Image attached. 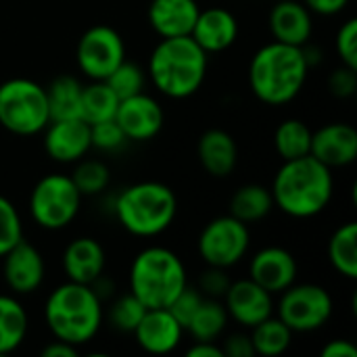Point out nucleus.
I'll use <instances>...</instances> for the list:
<instances>
[{"label": "nucleus", "mask_w": 357, "mask_h": 357, "mask_svg": "<svg viewBox=\"0 0 357 357\" xmlns=\"http://www.w3.org/2000/svg\"><path fill=\"white\" fill-rule=\"evenodd\" d=\"M224 357H253V345H251V337L247 335H232L226 339V343L222 345Z\"/></svg>", "instance_id": "a19ab883"}, {"label": "nucleus", "mask_w": 357, "mask_h": 357, "mask_svg": "<svg viewBox=\"0 0 357 357\" xmlns=\"http://www.w3.org/2000/svg\"><path fill=\"white\" fill-rule=\"evenodd\" d=\"M144 312H146V307L130 293L126 297H119L111 305V310H109V322L119 333H134V328L142 320Z\"/></svg>", "instance_id": "72a5a7b5"}, {"label": "nucleus", "mask_w": 357, "mask_h": 357, "mask_svg": "<svg viewBox=\"0 0 357 357\" xmlns=\"http://www.w3.org/2000/svg\"><path fill=\"white\" fill-rule=\"evenodd\" d=\"M176 213V192L161 182L132 184L115 201V215L119 224L140 238L163 234L174 224Z\"/></svg>", "instance_id": "423d86ee"}, {"label": "nucleus", "mask_w": 357, "mask_h": 357, "mask_svg": "<svg viewBox=\"0 0 357 357\" xmlns=\"http://www.w3.org/2000/svg\"><path fill=\"white\" fill-rule=\"evenodd\" d=\"M251 345L255 356L278 357L282 356L293 343V331L276 316L266 318L264 322L251 328Z\"/></svg>", "instance_id": "c756f323"}, {"label": "nucleus", "mask_w": 357, "mask_h": 357, "mask_svg": "<svg viewBox=\"0 0 357 357\" xmlns=\"http://www.w3.org/2000/svg\"><path fill=\"white\" fill-rule=\"evenodd\" d=\"M312 13H318V15H339L341 10L347 8L349 0H301Z\"/></svg>", "instance_id": "79ce46f5"}, {"label": "nucleus", "mask_w": 357, "mask_h": 357, "mask_svg": "<svg viewBox=\"0 0 357 357\" xmlns=\"http://www.w3.org/2000/svg\"><path fill=\"white\" fill-rule=\"evenodd\" d=\"M50 123L46 88L27 77L0 84V126L15 136H33Z\"/></svg>", "instance_id": "0eeeda50"}, {"label": "nucleus", "mask_w": 357, "mask_h": 357, "mask_svg": "<svg viewBox=\"0 0 357 357\" xmlns=\"http://www.w3.org/2000/svg\"><path fill=\"white\" fill-rule=\"evenodd\" d=\"M312 157L333 167H347L357 159V130L349 123H328L312 134Z\"/></svg>", "instance_id": "a211bd4d"}, {"label": "nucleus", "mask_w": 357, "mask_h": 357, "mask_svg": "<svg viewBox=\"0 0 357 357\" xmlns=\"http://www.w3.org/2000/svg\"><path fill=\"white\" fill-rule=\"evenodd\" d=\"M270 31L276 42L301 48L314 31L312 10L299 0H276L270 10Z\"/></svg>", "instance_id": "aec40b11"}, {"label": "nucleus", "mask_w": 357, "mask_h": 357, "mask_svg": "<svg viewBox=\"0 0 357 357\" xmlns=\"http://www.w3.org/2000/svg\"><path fill=\"white\" fill-rule=\"evenodd\" d=\"M90 140L94 149L100 151H117L126 144V134L121 132V128L117 126L115 119H107L100 123H92L90 126Z\"/></svg>", "instance_id": "c9c22d12"}, {"label": "nucleus", "mask_w": 357, "mask_h": 357, "mask_svg": "<svg viewBox=\"0 0 357 357\" xmlns=\"http://www.w3.org/2000/svg\"><path fill=\"white\" fill-rule=\"evenodd\" d=\"M23 238V224L17 207L0 195V257Z\"/></svg>", "instance_id": "f704fd0d"}, {"label": "nucleus", "mask_w": 357, "mask_h": 357, "mask_svg": "<svg viewBox=\"0 0 357 357\" xmlns=\"http://www.w3.org/2000/svg\"><path fill=\"white\" fill-rule=\"evenodd\" d=\"M228 312L224 307V303L220 299H211L205 297L199 305V310L195 312V316L190 318L186 331L192 335L195 341H218L226 326H228Z\"/></svg>", "instance_id": "bb28decb"}, {"label": "nucleus", "mask_w": 357, "mask_h": 357, "mask_svg": "<svg viewBox=\"0 0 357 357\" xmlns=\"http://www.w3.org/2000/svg\"><path fill=\"white\" fill-rule=\"evenodd\" d=\"M2 276L6 287L15 295H31L44 282V257L42 253L21 238L2 255Z\"/></svg>", "instance_id": "f8f14e48"}, {"label": "nucleus", "mask_w": 357, "mask_h": 357, "mask_svg": "<svg viewBox=\"0 0 357 357\" xmlns=\"http://www.w3.org/2000/svg\"><path fill=\"white\" fill-rule=\"evenodd\" d=\"M77 67L90 79H107L111 71L126 61V44L117 29L94 25L77 42Z\"/></svg>", "instance_id": "9b49d317"}, {"label": "nucleus", "mask_w": 357, "mask_h": 357, "mask_svg": "<svg viewBox=\"0 0 357 357\" xmlns=\"http://www.w3.org/2000/svg\"><path fill=\"white\" fill-rule=\"evenodd\" d=\"M203 299H205V297H203V293H201L199 289H192V287L186 284V287L180 291V295L172 301V305H169L167 310L174 314V318H176V320L182 324V328L186 331L190 318L195 316V312L199 310V305H201Z\"/></svg>", "instance_id": "e433bc0d"}, {"label": "nucleus", "mask_w": 357, "mask_h": 357, "mask_svg": "<svg viewBox=\"0 0 357 357\" xmlns=\"http://www.w3.org/2000/svg\"><path fill=\"white\" fill-rule=\"evenodd\" d=\"M79 98H82V84L71 75H59L46 88L48 113L50 121L54 119H71L79 117Z\"/></svg>", "instance_id": "c85d7f7f"}, {"label": "nucleus", "mask_w": 357, "mask_h": 357, "mask_svg": "<svg viewBox=\"0 0 357 357\" xmlns=\"http://www.w3.org/2000/svg\"><path fill=\"white\" fill-rule=\"evenodd\" d=\"M107 266V253L102 245L92 236H79L71 241L63 253V270L67 280L92 287L102 278Z\"/></svg>", "instance_id": "6ab92c4d"}, {"label": "nucleus", "mask_w": 357, "mask_h": 357, "mask_svg": "<svg viewBox=\"0 0 357 357\" xmlns=\"http://www.w3.org/2000/svg\"><path fill=\"white\" fill-rule=\"evenodd\" d=\"M249 278L272 295L282 293L297 280V261L293 253L282 247H266L253 255Z\"/></svg>", "instance_id": "f3484780"}, {"label": "nucleus", "mask_w": 357, "mask_h": 357, "mask_svg": "<svg viewBox=\"0 0 357 357\" xmlns=\"http://www.w3.org/2000/svg\"><path fill=\"white\" fill-rule=\"evenodd\" d=\"M199 10L197 0H151L149 23L161 38L190 36Z\"/></svg>", "instance_id": "4be33fe9"}, {"label": "nucleus", "mask_w": 357, "mask_h": 357, "mask_svg": "<svg viewBox=\"0 0 357 357\" xmlns=\"http://www.w3.org/2000/svg\"><path fill=\"white\" fill-rule=\"evenodd\" d=\"M44 357H75L77 356V347L75 345H69L65 341H50L42 351H40Z\"/></svg>", "instance_id": "a18cd8bd"}, {"label": "nucleus", "mask_w": 357, "mask_h": 357, "mask_svg": "<svg viewBox=\"0 0 357 357\" xmlns=\"http://www.w3.org/2000/svg\"><path fill=\"white\" fill-rule=\"evenodd\" d=\"M333 297L320 284H291L278 301V318L293 333H314L333 316Z\"/></svg>", "instance_id": "9d476101"}, {"label": "nucleus", "mask_w": 357, "mask_h": 357, "mask_svg": "<svg viewBox=\"0 0 357 357\" xmlns=\"http://www.w3.org/2000/svg\"><path fill=\"white\" fill-rule=\"evenodd\" d=\"M29 318L19 299L0 295V356L13 354L27 337Z\"/></svg>", "instance_id": "b1692460"}, {"label": "nucleus", "mask_w": 357, "mask_h": 357, "mask_svg": "<svg viewBox=\"0 0 357 357\" xmlns=\"http://www.w3.org/2000/svg\"><path fill=\"white\" fill-rule=\"evenodd\" d=\"M44 130V151L56 163H75L92 149L90 126L79 117L54 119Z\"/></svg>", "instance_id": "4468645a"}, {"label": "nucleus", "mask_w": 357, "mask_h": 357, "mask_svg": "<svg viewBox=\"0 0 357 357\" xmlns=\"http://www.w3.org/2000/svg\"><path fill=\"white\" fill-rule=\"evenodd\" d=\"M190 38L207 54L228 50L238 38V21L230 10L220 8V6L199 10V17L195 21Z\"/></svg>", "instance_id": "412c9836"}, {"label": "nucleus", "mask_w": 357, "mask_h": 357, "mask_svg": "<svg viewBox=\"0 0 357 357\" xmlns=\"http://www.w3.org/2000/svg\"><path fill=\"white\" fill-rule=\"evenodd\" d=\"M312 130L301 119H284L274 132V146L282 161L299 159L312 151Z\"/></svg>", "instance_id": "7c9ffc66"}, {"label": "nucleus", "mask_w": 357, "mask_h": 357, "mask_svg": "<svg viewBox=\"0 0 357 357\" xmlns=\"http://www.w3.org/2000/svg\"><path fill=\"white\" fill-rule=\"evenodd\" d=\"M82 207V195L71 176L48 174L40 178L29 195V215L44 230L67 228Z\"/></svg>", "instance_id": "6e6552de"}, {"label": "nucleus", "mask_w": 357, "mask_h": 357, "mask_svg": "<svg viewBox=\"0 0 357 357\" xmlns=\"http://www.w3.org/2000/svg\"><path fill=\"white\" fill-rule=\"evenodd\" d=\"M224 307L228 316L245 328H253L255 324L274 316L272 293L253 282L251 278L230 282L224 295Z\"/></svg>", "instance_id": "ddd939ff"}, {"label": "nucleus", "mask_w": 357, "mask_h": 357, "mask_svg": "<svg viewBox=\"0 0 357 357\" xmlns=\"http://www.w3.org/2000/svg\"><path fill=\"white\" fill-rule=\"evenodd\" d=\"M105 82L115 92V96L119 100H123V98H130V96L142 92V88H144V71L136 63L123 61L111 71V75Z\"/></svg>", "instance_id": "473e14b6"}, {"label": "nucleus", "mask_w": 357, "mask_h": 357, "mask_svg": "<svg viewBox=\"0 0 357 357\" xmlns=\"http://www.w3.org/2000/svg\"><path fill=\"white\" fill-rule=\"evenodd\" d=\"M44 320L54 339L79 347L96 337L102 324V301L92 287L67 280L48 295Z\"/></svg>", "instance_id": "20e7f679"}, {"label": "nucleus", "mask_w": 357, "mask_h": 357, "mask_svg": "<svg viewBox=\"0 0 357 357\" xmlns=\"http://www.w3.org/2000/svg\"><path fill=\"white\" fill-rule=\"evenodd\" d=\"M186 284V268L172 249L146 247L130 266V293L146 310L169 307Z\"/></svg>", "instance_id": "39448f33"}, {"label": "nucleus", "mask_w": 357, "mask_h": 357, "mask_svg": "<svg viewBox=\"0 0 357 357\" xmlns=\"http://www.w3.org/2000/svg\"><path fill=\"white\" fill-rule=\"evenodd\" d=\"M331 266L345 278H357V224L347 222L335 230L328 241Z\"/></svg>", "instance_id": "cd10ccee"}, {"label": "nucleus", "mask_w": 357, "mask_h": 357, "mask_svg": "<svg viewBox=\"0 0 357 357\" xmlns=\"http://www.w3.org/2000/svg\"><path fill=\"white\" fill-rule=\"evenodd\" d=\"M228 287H230V278L222 268H209V272H205L199 280V291L211 299H222Z\"/></svg>", "instance_id": "ea45409f"}, {"label": "nucleus", "mask_w": 357, "mask_h": 357, "mask_svg": "<svg viewBox=\"0 0 357 357\" xmlns=\"http://www.w3.org/2000/svg\"><path fill=\"white\" fill-rule=\"evenodd\" d=\"M310 65L303 46L270 42L261 46L249 63L251 92L266 105H287L299 96L307 82Z\"/></svg>", "instance_id": "f03ea898"}, {"label": "nucleus", "mask_w": 357, "mask_h": 357, "mask_svg": "<svg viewBox=\"0 0 357 357\" xmlns=\"http://www.w3.org/2000/svg\"><path fill=\"white\" fill-rule=\"evenodd\" d=\"M155 88L176 100L192 96L207 77V52L190 38H161L149 59Z\"/></svg>", "instance_id": "7ed1b4c3"}, {"label": "nucleus", "mask_w": 357, "mask_h": 357, "mask_svg": "<svg viewBox=\"0 0 357 357\" xmlns=\"http://www.w3.org/2000/svg\"><path fill=\"white\" fill-rule=\"evenodd\" d=\"M322 357H357V347L351 341L345 339H335L331 343H326L320 351Z\"/></svg>", "instance_id": "37998d69"}, {"label": "nucleus", "mask_w": 357, "mask_h": 357, "mask_svg": "<svg viewBox=\"0 0 357 357\" xmlns=\"http://www.w3.org/2000/svg\"><path fill=\"white\" fill-rule=\"evenodd\" d=\"M186 357H224V351L215 341H195V345L188 347Z\"/></svg>", "instance_id": "c03bdc74"}, {"label": "nucleus", "mask_w": 357, "mask_h": 357, "mask_svg": "<svg viewBox=\"0 0 357 357\" xmlns=\"http://www.w3.org/2000/svg\"><path fill=\"white\" fill-rule=\"evenodd\" d=\"M337 54L341 56V63L357 69V21L356 19H347L339 31H337Z\"/></svg>", "instance_id": "4c0bfd02"}, {"label": "nucleus", "mask_w": 357, "mask_h": 357, "mask_svg": "<svg viewBox=\"0 0 357 357\" xmlns=\"http://www.w3.org/2000/svg\"><path fill=\"white\" fill-rule=\"evenodd\" d=\"M197 155L203 169L213 178H226L234 172L238 161L236 140L224 130H207L201 134L197 144Z\"/></svg>", "instance_id": "5701e85b"}, {"label": "nucleus", "mask_w": 357, "mask_h": 357, "mask_svg": "<svg viewBox=\"0 0 357 357\" xmlns=\"http://www.w3.org/2000/svg\"><path fill=\"white\" fill-rule=\"evenodd\" d=\"M274 205L297 220L322 213L335 190L333 169L312 155L284 161L272 182Z\"/></svg>", "instance_id": "f257e3e1"}, {"label": "nucleus", "mask_w": 357, "mask_h": 357, "mask_svg": "<svg viewBox=\"0 0 357 357\" xmlns=\"http://www.w3.org/2000/svg\"><path fill=\"white\" fill-rule=\"evenodd\" d=\"M115 121L128 140H151L161 132L165 115L161 105L153 96L138 92L130 98L119 100Z\"/></svg>", "instance_id": "2eb2a0df"}, {"label": "nucleus", "mask_w": 357, "mask_h": 357, "mask_svg": "<svg viewBox=\"0 0 357 357\" xmlns=\"http://www.w3.org/2000/svg\"><path fill=\"white\" fill-rule=\"evenodd\" d=\"M117 105H119V98L109 88V84L105 79H92V84L82 86L79 119H84L88 126L115 119Z\"/></svg>", "instance_id": "393cba45"}, {"label": "nucleus", "mask_w": 357, "mask_h": 357, "mask_svg": "<svg viewBox=\"0 0 357 357\" xmlns=\"http://www.w3.org/2000/svg\"><path fill=\"white\" fill-rule=\"evenodd\" d=\"M328 90L337 98H351L357 90V69L341 65L328 77Z\"/></svg>", "instance_id": "58836bf2"}, {"label": "nucleus", "mask_w": 357, "mask_h": 357, "mask_svg": "<svg viewBox=\"0 0 357 357\" xmlns=\"http://www.w3.org/2000/svg\"><path fill=\"white\" fill-rule=\"evenodd\" d=\"M132 335L146 354L165 356L182 343L184 328L167 307H157L144 312L142 320L138 322Z\"/></svg>", "instance_id": "dca6fc26"}, {"label": "nucleus", "mask_w": 357, "mask_h": 357, "mask_svg": "<svg viewBox=\"0 0 357 357\" xmlns=\"http://www.w3.org/2000/svg\"><path fill=\"white\" fill-rule=\"evenodd\" d=\"M75 163L77 165L71 174V180L77 186L82 197H96L109 186L111 172H109L107 163H102L98 159H79Z\"/></svg>", "instance_id": "2f4dec72"}, {"label": "nucleus", "mask_w": 357, "mask_h": 357, "mask_svg": "<svg viewBox=\"0 0 357 357\" xmlns=\"http://www.w3.org/2000/svg\"><path fill=\"white\" fill-rule=\"evenodd\" d=\"M249 245L251 234L247 224L232 215H220L201 230L197 249L209 268L228 270L247 255Z\"/></svg>", "instance_id": "1a4fd4ad"}, {"label": "nucleus", "mask_w": 357, "mask_h": 357, "mask_svg": "<svg viewBox=\"0 0 357 357\" xmlns=\"http://www.w3.org/2000/svg\"><path fill=\"white\" fill-rule=\"evenodd\" d=\"M272 209H274L272 190L261 184H245L230 199V215L245 224L264 220Z\"/></svg>", "instance_id": "a878e982"}]
</instances>
